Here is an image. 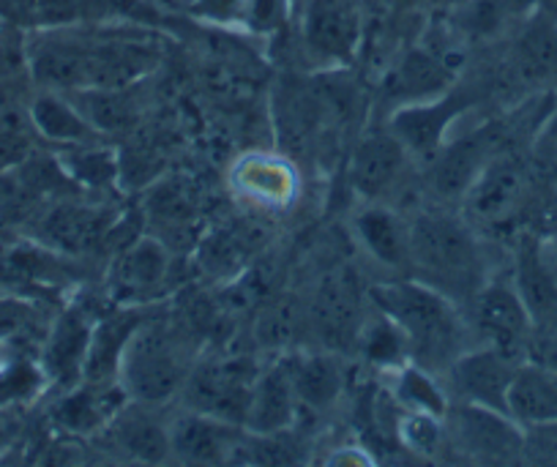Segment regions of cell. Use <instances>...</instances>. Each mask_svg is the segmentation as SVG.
Masks as SVG:
<instances>
[{
	"label": "cell",
	"instance_id": "obj_1",
	"mask_svg": "<svg viewBox=\"0 0 557 467\" xmlns=\"http://www.w3.org/2000/svg\"><path fill=\"white\" fill-rule=\"evenodd\" d=\"M369 300L401 331L418 367H451L459 356L462 323L446 293L424 282H383L369 287Z\"/></svg>",
	"mask_w": 557,
	"mask_h": 467
},
{
	"label": "cell",
	"instance_id": "obj_2",
	"mask_svg": "<svg viewBox=\"0 0 557 467\" xmlns=\"http://www.w3.org/2000/svg\"><path fill=\"white\" fill-rule=\"evenodd\" d=\"M410 266L435 279V287L451 298L479 290L481 255L473 233L446 213H421L407 228Z\"/></svg>",
	"mask_w": 557,
	"mask_h": 467
},
{
	"label": "cell",
	"instance_id": "obj_3",
	"mask_svg": "<svg viewBox=\"0 0 557 467\" xmlns=\"http://www.w3.org/2000/svg\"><path fill=\"white\" fill-rule=\"evenodd\" d=\"M189 372L191 369L186 364V353L178 336L168 325H151L146 320L123 353L117 378L123 380V389L134 400L153 405V402L170 400L175 391L184 389Z\"/></svg>",
	"mask_w": 557,
	"mask_h": 467
},
{
	"label": "cell",
	"instance_id": "obj_4",
	"mask_svg": "<svg viewBox=\"0 0 557 467\" xmlns=\"http://www.w3.org/2000/svg\"><path fill=\"white\" fill-rule=\"evenodd\" d=\"M257 378H260V369L246 358H219V361L197 364L184 383L186 400L191 410L244 427Z\"/></svg>",
	"mask_w": 557,
	"mask_h": 467
},
{
	"label": "cell",
	"instance_id": "obj_5",
	"mask_svg": "<svg viewBox=\"0 0 557 467\" xmlns=\"http://www.w3.org/2000/svg\"><path fill=\"white\" fill-rule=\"evenodd\" d=\"M25 66L34 83L55 94L88 88V36L69 28H39L25 36Z\"/></svg>",
	"mask_w": 557,
	"mask_h": 467
},
{
	"label": "cell",
	"instance_id": "obj_6",
	"mask_svg": "<svg viewBox=\"0 0 557 467\" xmlns=\"http://www.w3.org/2000/svg\"><path fill=\"white\" fill-rule=\"evenodd\" d=\"M519 361L497 347H481L473 353H459L451 361L454 391L465 405H479L508 416V389Z\"/></svg>",
	"mask_w": 557,
	"mask_h": 467
},
{
	"label": "cell",
	"instance_id": "obj_7",
	"mask_svg": "<svg viewBox=\"0 0 557 467\" xmlns=\"http://www.w3.org/2000/svg\"><path fill=\"white\" fill-rule=\"evenodd\" d=\"M473 315L481 336L492 347L513 358L528 351L533 318H530L524 300L519 298L517 287H508L500 282L479 287L473 295Z\"/></svg>",
	"mask_w": 557,
	"mask_h": 467
},
{
	"label": "cell",
	"instance_id": "obj_8",
	"mask_svg": "<svg viewBox=\"0 0 557 467\" xmlns=\"http://www.w3.org/2000/svg\"><path fill=\"white\" fill-rule=\"evenodd\" d=\"M470 99L465 90L441 96V99L407 101L391 115V132L410 153L435 156L446 143L448 126L468 110Z\"/></svg>",
	"mask_w": 557,
	"mask_h": 467
},
{
	"label": "cell",
	"instance_id": "obj_9",
	"mask_svg": "<svg viewBox=\"0 0 557 467\" xmlns=\"http://www.w3.org/2000/svg\"><path fill=\"white\" fill-rule=\"evenodd\" d=\"M157 63L159 50L146 39H88V88H128L146 79Z\"/></svg>",
	"mask_w": 557,
	"mask_h": 467
},
{
	"label": "cell",
	"instance_id": "obj_10",
	"mask_svg": "<svg viewBox=\"0 0 557 467\" xmlns=\"http://www.w3.org/2000/svg\"><path fill=\"white\" fill-rule=\"evenodd\" d=\"M304 41L323 61L345 63L361 41V17L352 0H309L304 14Z\"/></svg>",
	"mask_w": 557,
	"mask_h": 467
},
{
	"label": "cell",
	"instance_id": "obj_11",
	"mask_svg": "<svg viewBox=\"0 0 557 467\" xmlns=\"http://www.w3.org/2000/svg\"><path fill=\"white\" fill-rule=\"evenodd\" d=\"M528 175L513 156H492L475 184L465 195L470 213L484 224H503L519 211Z\"/></svg>",
	"mask_w": 557,
	"mask_h": 467
},
{
	"label": "cell",
	"instance_id": "obj_12",
	"mask_svg": "<svg viewBox=\"0 0 557 467\" xmlns=\"http://www.w3.org/2000/svg\"><path fill=\"white\" fill-rule=\"evenodd\" d=\"M492 143L495 139H492L490 128H481V132L465 134V137L443 145L435 153V164H432V186H435L437 195L446 197V200H465L481 170L495 156Z\"/></svg>",
	"mask_w": 557,
	"mask_h": 467
},
{
	"label": "cell",
	"instance_id": "obj_13",
	"mask_svg": "<svg viewBox=\"0 0 557 467\" xmlns=\"http://www.w3.org/2000/svg\"><path fill=\"white\" fill-rule=\"evenodd\" d=\"M110 217L101 208L58 200L39 219V235L47 246L63 255H88L104 241Z\"/></svg>",
	"mask_w": 557,
	"mask_h": 467
},
{
	"label": "cell",
	"instance_id": "obj_14",
	"mask_svg": "<svg viewBox=\"0 0 557 467\" xmlns=\"http://www.w3.org/2000/svg\"><path fill=\"white\" fill-rule=\"evenodd\" d=\"M407 148L394 132H372L356 145L350 162V184L367 200H377L394 186L405 168Z\"/></svg>",
	"mask_w": 557,
	"mask_h": 467
},
{
	"label": "cell",
	"instance_id": "obj_15",
	"mask_svg": "<svg viewBox=\"0 0 557 467\" xmlns=\"http://www.w3.org/2000/svg\"><path fill=\"white\" fill-rule=\"evenodd\" d=\"M457 432L465 448L481 459L506 462L522 451L519 423L511 416L479 405H462L457 413Z\"/></svg>",
	"mask_w": 557,
	"mask_h": 467
},
{
	"label": "cell",
	"instance_id": "obj_16",
	"mask_svg": "<svg viewBox=\"0 0 557 467\" xmlns=\"http://www.w3.org/2000/svg\"><path fill=\"white\" fill-rule=\"evenodd\" d=\"M508 416L519 427L557 423V369L539 361L519 364L508 389Z\"/></svg>",
	"mask_w": 557,
	"mask_h": 467
},
{
	"label": "cell",
	"instance_id": "obj_17",
	"mask_svg": "<svg viewBox=\"0 0 557 467\" xmlns=\"http://www.w3.org/2000/svg\"><path fill=\"white\" fill-rule=\"evenodd\" d=\"M235 451V423L213 418L208 413H186L170 429V454L191 465L224 462Z\"/></svg>",
	"mask_w": 557,
	"mask_h": 467
},
{
	"label": "cell",
	"instance_id": "obj_18",
	"mask_svg": "<svg viewBox=\"0 0 557 467\" xmlns=\"http://www.w3.org/2000/svg\"><path fill=\"white\" fill-rule=\"evenodd\" d=\"M148 320L146 309H126L121 315L101 320L94 331H90L88 353H85L83 364V380L85 383H110L121 372L123 353H126L128 342L137 334L139 325Z\"/></svg>",
	"mask_w": 557,
	"mask_h": 467
},
{
	"label": "cell",
	"instance_id": "obj_19",
	"mask_svg": "<svg viewBox=\"0 0 557 467\" xmlns=\"http://www.w3.org/2000/svg\"><path fill=\"white\" fill-rule=\"evenodd\" d=\"M296 402L298 394L293 389L290 369L287 364H276L257 378L244 427L255 434L285 432L296 421Z\"/></svg>",
	"mask_w": 557,
	"mask_h": 467
},
{
	"label": "cell",
	"instance_id": "obj_20",
	"mask_svg": "<svg viewBox=\"0 0 557 467\" xmlns=\"http://www.w3.org/2000/svg\"><path fill=\"white\" fill-rule=\"evenodd\" d=\"M517 293L528 306L533 325L557 318V271L546 260L544 246L524 238L517 251Z\"/></svg>",
	"mask_w": 557,
	"mask_h": 467
},
{
	"label": "cell",
	"instance_id": "obj_21",
	"mask_svg": "<svg viewBox=\"0 0 557 467\" xmlns=\"http://www.w3.org/2000/svg\"><path fill=\"white\" fill-rule=\"evenodd\" d=\"M361 295H358L356 276L350 271L334 273L320 287L318 300H314V323H318L320 336L331 345H347L358 329V311H361Z\"/></svg>",
	"mask_w": 557,
	"mask_h": 467
},
{
	"label": "cell",
	"instance_id": "obj_22",
	"mask_svg": "<svg viewBox=\"0 0 557 467\" xmlns=\"http://www.w3.org/2000/svg\"><path fill=\"white\" fill-rule=\"evenodd\" d=\"M170 268V255L157 238H137L117 255L112 266V287L117 295L137 298L151 293L164 282Z\"/></svg>",
	"mask_w": 557,
	"mask_h": 467
},
{
	"label": "cell",
	"instance_id": "obj_23",
	"mask_svg": "<svg viewBox=\"0 0 557 467\" xmlns=\"http://www.w3.org/2000/svg\"><path fill=\"white\" fill-rule=\"evenodd\" d=\"M28 121L39 137H45L47 143L66 145V148L88 145L96 137V132L85 121L83 112L77 110V105L58 96L55 90H45V94L30 99Z\"/></svg>",
	"mask_w": 557,
	"mask_h": 467
},
{
	"label": "cell",
	"instance_id": "obj_24",
	"mask_svg": "<svg viewBox=\"0 0 557 467\" xmlns=\"http://www.w3.org/2000/svg\"><path fill=\"white\" fill-rule=\"evenodd\" d=\"M90 325L85 323L83 311H66L52 329L45 351V369L52 380L69 385L83 378L85 353L90 342Z\"/></svg>",
	"mask_w": 557,
	"mask_h": 467
},
{
	"label": "cell",
	"instance_id": "obj_25",
	"mask_svg": "<svg viewBox=\"0 0 557 467\" xmlns=\"http://www.w3.org/2000/svg\"><path fill=\"white\" fill-rule=\"evenodd\" d=\"M513 63L528 83L557 77V20L541 12L530 14L513 45Z\"/></svg>",
	"mask_w": 557,
	"mask_h": 467
},
{
	"label": "cell",
	"instance_id": "obj_26",
	"mask_svg": "<svg viewBox=\"0 0 557 467\" xmlns=\"http://www.w3.org/2000/svg\"><path fill=\"white\" fill-rule=\"evenodd\" d=\"M74 105L96 134L126 132L137 123L139 105L128 88H83L74 90Z\"/></svg>",
	"mask_w": 557,
	"mask_h": 467
},
{
	"label": "cell",
	"instance_id": "obj_27",
	"mask_svg": "<svg viewBox=\"0 0 557 467\" xmlns=\"http://www.w3.org/2000/svg\"><path fill=\"white\" fill-rule=\"evenodd\" d=\"M361 244L377 262L391 268H405L410 262V235L407 228L385 208H369L356 219Z\"/></svg>",
	"mask_w": 557,
	"mask_h": 467
},
{
	"label": "cell",
	"instance_id": "obj_28",
	"mask_svg": "<svg viewBox=\"0 0 557 467\" xmlns=\"http://www.w3.org/2000/svg\"><path fill=\"white\" fill-rule=\"evenodd\" d=\"M298 402L309 407H329L339 400L345 374L331 356H301L296 364H287Z\"/></svg>",
	"mask_w": 557,
	"mask_h": 467
},
{
	"label": "cell",
	"instance_id": "obj_29",
	"mask_svg": "<svg viewBox=\"0 0 557 467\" xmlns=\"http://www.w3.org/2000/svg\"><path fill=\"white\" fill-rule=\"evenodd\" d=\"M112 432L123 454L139 462H162L170 454V432H164L146 413L117 410Z\"/></svg>",
	"mask_w": 557,
	"mask_h": 467
},
{
	"label": "cell",
	"instance_id": "obj_30",
	"mask_svg": "<svg viewBox=\"0 0 557 467\" xmlns=\"http://www.w3.org/2000/svg\"><path fill=\"white\" fill-rule=\"evenodd\" d=\"M117 407L115 394L110 391L107 383H85L79 391H72L66 400L58 405L55 418L58 423H63L72 432H90L99 423L110 421Z\"/></svg>",
	"mask_w": 557,
	"mask_h": 467
},
{
	"label": "cell",
	"instance_id": "obj_31",
	"mask_svg": "<svg viewBox=\"0 0 557 467\" xmlns=\"http://www.w3.org/2000/svg\"><path fill=\"white\" fill-rule=\"evenodd\" d=\"M443 85H446V72H443L441 61H435L432 56L418 50L410 52V56L399 63L394 77H391L394 94H399L401 99L410 101L430 99V96H435Z\"/></svg>",
	"mask_w": 557,
	"mask_h": 467
},
{
	"label": "cell",
	"instance_id": "obj_32",
	"mask_svg": "<svg viewBox=\"0 0 557 467\" xmlns=\"http://www.w3.org/2000/svg\"><path fill=\"white\" fill-rule=\"evenodd\" d=\"M94 143L88 145H77V148L69 150L66 156H61V164L72 181L77 186H107L115 181L117 175V162L112 159L110 150L104 148H90Z\"/></svg>",
	"mask_w": 557,
	"mask_h": 467
},
{
	"label": "cell",
	"instance_id": "obj_33",
	"mask_svg": "<svg viewBox=\"0 0 557 467\" xmlns=\"http://www.w3.org/2000/svg\"><path fill=\"white\" fill-rule=\"evenodd\" d=\"M396 396L401 400V405L410 407V413H430L435 418L446 416V396L437 389L435 380L424 372V367H412L401 372Z\"/></svg>",
	"mask_w": 557,
	"mask_h": 467
},
{
	"label": "cell",
	"instance_id": "obj_34",
	"mask_svg": "<svg viewBox=\"0 0 557 467\" xmlns=\"http://www.w3.org/2000/svg\"><path fill=\"white\" fill-rule=\"evenodd\" d=\"M465 28L473 36H492L503 28V23L508 20L506 9H503L500 0H468L465 7Z\"/></svg>",
	"mask_w": 557,
	"mask_h": 467
},
{
	"label": "cell",
	"instance_id": "obj_35",
	"mask_svg": "<svg viewBox=\"0 0 557 467\" xmlns=\"http://www.w3.org/2000/svg\"><path fill=\"white\" fill-rule=\"evenodd\" d=\"M151 211L153 217L162 219L164 224H173V228H178V224L189 222L191 219V211H195V202H191L189 192L181 189V186H173V189H159L157 197H153L151 202Z\"/></svg>",
	"mask_w": 557,
	"mask_h": 467
},
{
	"label": "cell",
	"instance_id": "obj_36",
	"mask_svg": "<svg viewBox=\"0 0 557 467\" xmlns=\"http://www.w3.org/2000/svg\"><path fill=\"white\" fill-rule=\"evenodd\" d=\"M90 0H39V28H69L88 14Z\"/></svg>",
	"mask_w": 557,
	"mask_h": 467
},
{
	"label": "cell",
	"instance_id": "obj_37",
	"mask_svg": "<svg viewBox=\"0 0 557 467\" xmlns=\"http://www.w3.org/2000/svg\"><path fill=\"white\" fill-rule=\"evenodd\" d=\"M28 74L25 66V36L17 28L0 30V83L17 79V74Z\"/></svg>",
	"mask_w": 557,
	"mask_h": 467
},
{
	"label": "cell",
	"instance_id": "obj_38",
	"mask_svg": "<svg viewBox=\"0 0 557 467\" xmlns=\"http://www.w3.org/2000/svg\"><path fill=\"white\" fill-rule=\"evenodd\" d=\"M401 434H405V443L412 451H432L441 440V427H437L435 416L430 413H410L405 423H401Z\"/></svg>",
	"mask_w": 557,
	"mask_h": 467
},
{
	"label": "cell",
	"instance_id": "obj_39",
	"mask_svg": "<svg viewBox=\"0 0 557 467\" xmlns=\"http://www.w3.org/2000/svg\"><path fill=\"white\" fill-rule=\"evenodd\" d=\"M0 23L17 30L39 28V0H0Z\"/></svg>",
	"mask_w": 557,
	"mask_h": 467
},
{
	"label": "cell",
	"instance_id": "obj_40",
	"mask_svg": "<svg viewBox=\"0 0 557 467\" xmlns=\"http://www.w3.org/2000/svg\"><path fill=\"white\" fill-rule=\"evenodd\" d=\"M246 7L249 0H195L191 12L213 23H235V20H246Z\"/></svg>",
	"mask_w": 557,
	"mask_h": 467
},
{
	"label": "cell",
	"instance_id": "obj_41",
	"mask_svg": "<svg viewBox=\"0 0 557 467\" xmlns=\"http://www.w3.org/2000/svg\"><path fill=\"white\" fill-rule=\"evenodd\" d=\"M535 156L546 168L557 170V107L544 118L539 134H535Z\"/></svg>",
	"mask_w": 557,
	"mask_h": 467
},
{
	"label": "cell",
	"instance_id": "obj_42",
	"mask_svg": "<svg viewBox=\"0 0 557 467\" xmlns=\"http://www.w3.org/2000/svg\"><path fill=\"white\" fill-rule=\"evenodd\" d=\"M246 20L260 30L273 28V25L278 23V0H249Z\"/></svg>",
	"mask_w": 557,
	"mask_h": 467
},
{
	"label": "cell",
	"instance_id": "obj_43",
	"mask_svg": "<svg viewBox=\"0 0 557 467\" xmlns=\"http://www.w3.org/2000/svg\"><path fill=\"white\" fill-rule=\"evenodd\" d=\"M503 9H506L508 20H528L530 14L539 12V7H535V0H500Z\"/></svg>",
	"mask_w": 557,
	"mask_h": 467
},
{
	"label": "cell",
	"instance_id": "obj_44",
	"mask_svg": "<svg viewBox=\"0 0 557 467\" xmlns=\"http://www.w3.org/2000/svg\"><path fill=\"white\" fill-rule=\"evenodd\" d=\"M535 7H539L541 14L557 20V0H535Z\"/></svg>",
	"mask_w": 557,
	"mask_h": 467
},
{
	"label": "cell",
	"instance_id": "obj_45",
	"mask_svg": "<svg viewBox=\"0 0 557 467\" xmlns=\"http://www.w3.org/2000/svg\"><path fill=\"white\" fill-rule=\"evenodd\" d=\"M385 7H407V3H412V0H383Z\"/></svg>",
	"mask_w": 557,
	"mask_h": 467
}]
</instances>
